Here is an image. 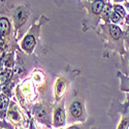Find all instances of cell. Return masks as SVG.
<instances>
[{
  "instance_id": "cell-2",
  "label": "cell",
  "mask_w": 129,
  "mask_h": 129,
  "mask_svg": "<svg viewBox=\"0 0 129 129\" xmlns=\"http://www.w3.org/2000/svg\"><path fill=\"white\" fill-rule=\"evenodd\" d=\"M125 17V10L122 6L120 5H115V9L114 12L112 13V16H111V20L113 21L114 23H118Z\"/></svg>"
},
{
  "instance_id": "cell-14",
  "label": "cell",
  "mask_w": 129,
  "mask_h": 129,
  "mask_svg": "<svg viewBox=\"0 0 129 129\" xmlns=\"http://www.w3.org/2000/svg\"><path fill=\"white\" fill-rule=\"evenodd\" d=\"M36 116H37L38 118H44V117L46 116L45 110H44V109H38V110H36Z\"/></svg>"
},
{
  "instance_id": "cell-8",
  "label": "cell",
  "mask_w": 129,
  "mask_h": 129,
  "mask_svg": "<svg viewBox=\"0 0 129 129\" xmlns=\"http://www.w3.org/2000/svg\"><path fill=\"white\" fill-rule=\"evenodd\" d=\"M8 27H9V22H8V20L5 19V18L1 19V36L4 35V33L7 31Z\"/></svg>"
},
{
  "instance_id": "cell-4",
  "label": "cell",
  "mask_w": 129,
  "mask_h": 129,
  "mask_svg": "<svg viewBox=\"0 0 129 129\" xmlns=\"http://www.w3.org/2000/svg\"><path fill=\"white\" fill-rule=\"evenodd\" d=\"M70 114L74 118H78V117H80L82 115V105L78 100L72 102V104L70 106Z\"/></svg>"
},
{
  "instance_id": "cell-10",
  "label": "cell",
  "mask_w": 129,
  "mask_h": 129,
  "mask_svg": "<svg viewBox=\"0 0 129 129\" xmlns=\"http://www.w3.org/2000/svg\"><path fill=\"white\" fill-rule=\"evenodd\" d=\"M7 104H8V99L4 95H1V113H4L6 111Z\"/></svg>"
},
{
  "instance_id": "cell-15",
  "label": "cell",
  "mask_w": 129,
  "mask_h": 129,
  "mask_svg": "<svg viewBox=\"0 0 129 129\" xmlns=\"http://www.w3.org/2000/svg\"><path fill=\"white\" fill-rule=\"evenodd\" d=\"M126 35H127V41H128V44H129V28H128V30H127Z\"/></svg>"
},
{
  "instance_id": "cell-12",
  "label": "cell",
  "mask_w": 129,
  "mask_h": 129,
  "mask_svg": "<svg viewBox=\"0 0 129 129\" xmlns=\"http://www.w3.org/2000/svg\"><path fill=\"white\" fill-rule=\"evenodd\" d=\"M9 77H10V71L6 70V71L2 72V74H1V83H5L9 79Z\"/></svg>"
},
{
  "instance_id": "cell-5",
  "label": "cell",
  "mask_w": 129,
  "mask_h": 129,
  "mask_svg": "<svg viewBox=\"0 0 129 129\" xmlns=\"http://www.w3.org/2000/svg\"><path fill=\"white\" fill-rule=\"evenodd\" d=\"M64 119H65V116H64V112L62 109H57V111L55 112V124L57 126L62 125L64 122Z\"/></svg>"
},
{
  "instance_id": "cell-7",
  "label": "cell",
  "mask_w": 129,
  "mask_h": 129,
  "mask_svg": "<svg viewBox=\"0 0 129 129\" xmlns=\"http://www.w3.org/2000/svg\"><path fill=\"white\" fill-rule=\"evenodd\" d=\"M103 5H104V3L102 2V1H95L94 3H93V5H92V8H93V12L95 13V14H99V13H101V12H103Z\"/></svg>"
},
{
  "instance_id": "cell-3",
  "label": "cell",
  "mask_w": 129,
  "mask_h": 129,
  "mask_svg": "<svg viewBox=\"0 0 129 129\" xmlns=\"http://www.w3.org/2000/svg\"><path fill=\"white\" fill-rule=\"evenodd\" d=\"M34 45H35V39L32 35H27L22 41V48L27 52H30L33 49Z\"/></svg>"
},
{
  "instance_id": "cell-1",
  "label": "cell",
  "mask_w": 129,
  "mask_h": 129,
  "mask_svg": "<svg viewBox=\"0 0 129 129\" xmlns=\"http://www.w3.org/2000/svg\"><path fill=\"white\" fill-rule=\"evenodd\" d=\"M15 22H16V25L19 27L21 25H23L25 23V21L27 19V13H26V10L22 7H20L16 10V13H15Z\"/></svg>"
},
{
  "instance_id": "cell-11",
  "label": "cell",
  "mask_w": 129,
  "mask_h": 129,
  "mask_svg": "<svg viewBox=\"0 0 129 129\" xmlns=\"http://www.w3.org/2000/svg\"><path fill=\"white\" fill-rule=\"evenodd\" d=\"M9 117L12 118L13 120H15V121H18L19 119H20V115H19V113L17 112V111H15V110H13V111H10L9 112Z\"/></svg>"
},
{
  "instance_id": "cell-6",
  "label": "cell",
  "mask_w": 129,
  "mask_h": 129,
  "mask_svg": "<svg viewBox=\"0 0 129 129\" xmlns=\"http://www.w3.org/2000/svg\"><path fill=\"white\" fill-rule=\"evenodd\" d=\"M110 30H111V34H112V36H113L114 38L119 39V38L121 37L122 32H121V30H120L119 27H117V26H115V25H111V26H110Z\"/></svg>"
},
{
  "instance_id": "cell-13",
  "label": "cell",
  "mask_w": 129,
  "mask_h": 129,
  "mask_svg": "<svg viewBox=\"0 0 129 129\" xmlns=\"http://www.w3.org/2000/svg\"><path fill=\"white\" fill-rule=\"evenodd\" d=\"M110 15L112 16V14H111V7L110 6H106L103 9V12H102V16H103V18L107 19V18H110Z\"/></svg>"
},
{
  "instance_id": "cell-9",
  "label": "cell",
  "mask_w": 129,
  "mask_h": 129,
  "mask_svg": "<svg viewBox=\"0 0 129 129\" xmlns=\"http://www.w3.org/2000/svg\"><path fill=\"white\" fill-rule=\"evenodd\" d=\"M23 91L25 94H32L33 93V87L30 82H25L23 85Z\"/></svg>"
}]
</instances>
